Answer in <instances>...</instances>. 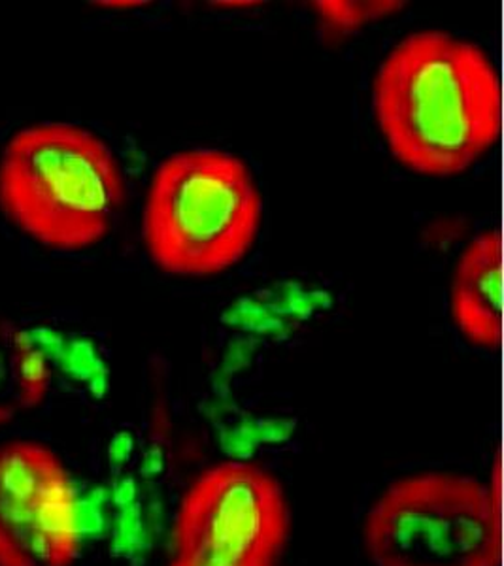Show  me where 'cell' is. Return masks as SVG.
<instances>
[{
  "instance_id": "1",
  "label": "cell",
  "mask_w": 504,
  "mask_h": 566,
  "mask_svg": "<svg viewBox=\"0 0 504 566\" xmlns=\"http://www.w3.org/2000/svg\"><path fill=\"white\" fill-rule=\"evenodd\" d=\"M375 116L405 167L434 178L461 175L501 136L497 66L482 48L453 34H408L378 69Z\"/></svg>"
},
{
  "instance_id": "2",
  "label": "cell",
  "mask_w": 504,
  "mask_h": 566,
  "mask_svg": "<svg viewBox=\"0 0 504 566\" xmlns=\"http://www.w3.org/2000/svg\"><path fill=\"white\" fill-rule=\"evenodd\" d=\"M127 199L111 146L71 123L20 130L0 157V208L27 237L80 251L111 234Z\"/></svg>"
},
{
  "instance_id": "3",
  "label": "cell",
  "mask_w": 504,
  "mask_h": 566,
  "mask_svg": "<svg viewBox=\"0 0 504 566\" xmlns=\"http://www.w3.org/2000/svg\"><path fill=\"white\" fill-rule=\"evenodd\" d=\"M263 221L252 170L220 149H188L157 167L144 208V240L157 266L210 276L246 258Z\"/></svg>"
},
{
  "instance_id": "4",
  "label": "cell",
  "mask_w": 504,
  "mask_h": 566,
  "mask_svg": "<svg viewBox=\"0 0 504 566\" xmlns=\"http://www.w3.org/2000/svg\"><path fill=\"white\" fill-rule=\"evenodd\" d=\"M363 538L376 566H498L497 496L458 474L402 478L370 509Z\"/></svg>"
},
{
  "instance_id": "5",
  "label": "cell",
  "mask_w": 504,
  "mask_h": 566,
  "mask_svg": "<svg viewBox=\"0 0 504 566\" xmlns=\"http://www.w3.org/2000/svg\"><path fill=\"white\" fill-rule=\"evenodd\" d=\"M287 534L279 483L246 463L213 467L181 504L176 527L183 559L213 566H269Z\"/></svg>"
},
{
  "instance_id": "6",
  "label": "cell",
  "mask_w": 504,
  "mask_h": 566,
  "mask_svg": "<svg viewBox=\"0 0 504 566\" xmlns=\"http://www.w3.org/2000/svg\"><path fill=\"white\" fill-rule=\"evenodd\" d=\"M78 501L65 464L34 440L0 444V566H71Z\"/></svg>"
},
{
  "instance_id": "7",
  "label": "cell",
  "mask_w": 504,
  "mask_h": 566,
  "mask_svg": "<svg viewBox=\"0 0 504 566\" xmlns=\"http://www.w3.org/2000/svg\"><path fill=\"white\" fill-rule=\"evenodd\" d=\"M503 244L485 231L466 245L452 282V316L466 340L493 348L503 333Z\"/></svg>"
},
{
  "instance_id": "8",
  "label": "cell",
  "mask_w": 504,
  "mask_h": 566,
  "mask_svg": "<svg viewBox=\"0 0 504 566\" xmlns=\"http://www.w3.org/2000/svg\"><path fill=\"white\" fill-rule=\"evenodd\" d=\"M52 370L23 328L0 316V424L10 423L44 400Z\"/></svg>"
},
{
  "instance_id": "9",
  "label": "cell",
  "mask_w": 504,
  "mask_h": 566,
  "mask_svg": "<svg viewBox=\"0 0 504 566\" xmlns=\"http://www.w3.org/2000/svg\"><path fill=\"white\" fill-rule=\"evenodd\" d=\"M172 566H213L207 565V563H199V560L183 559V557H178L175 565Z\"/></svg>"
},
{
  "instance_id": "10",
  "label": "cell",
  "mask_w": 504,
  "mask_h": 566,
  "mask_svg": "<svg viewBox=\"0 0 504 566\" xmlns=\"http://www.w3.org/2000/svg\"><path fill=\"white\" fill-rule=\"evenodd\" d=\"M143 2H104V7H140Z\"/></svg>"
}]
</instances>
